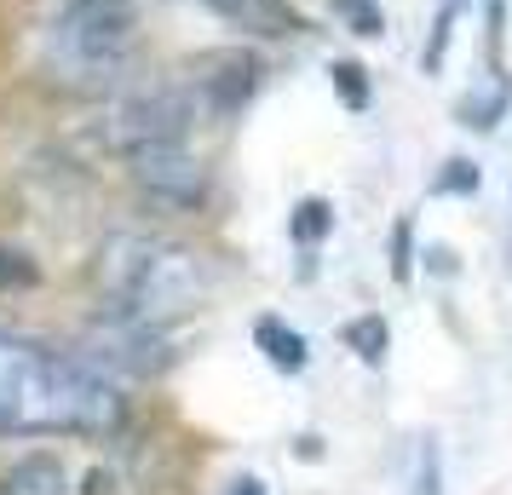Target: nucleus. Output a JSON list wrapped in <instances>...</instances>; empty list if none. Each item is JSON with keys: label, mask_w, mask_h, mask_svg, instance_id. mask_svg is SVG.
I'll return each mask as SVG.
<instances>
[{"label": "nucleus", "mask_w": 512, "mask_h": 495, "mask_svg": "<svg viewBox=\"0 0 512 495\" xmlns=\"http://www.w3.org/2000/svg\"><path fill=\"white\" fill-rule=\"evenodd\" d=\"M127 421L110 375L0 329V438H110Z\"/></svg>", "instance_id": "nucleus-1"}, {"label": "nucleus", "mask_w": 512, "mask_h": 495, "mask_svg": "<svg viewBox=\"0 0 512 495\" xmlns=\"http://www.w3.org/2000/svg\"><path fill=\"white\" fill-rule=\"evenodd\" d=\"M93 277L98 294H104V311H127V317H144V323H167L179 311L202 306V294L213 288L208 260L190 242H173L162 231L104 236Z\"/></svg>", "instance_id": "nucleus-2"}, {"label": "nucleus", "mask_w": 512, "mask_h": 495, "mask_svg": "<svg viewBox=\"0 0 512 495\" xmlns=\"http://www.w3.org/2000/svg\"><path fill=\"white\" fill-rule=\"evenodd\" d=\"M35 58L64 93H116L139 58V18L87 0H58V12L41 24Z\"/></svg>", "instance_id": "nucleus-3"}, {"label": "nucleus", "mask_w": 512, "mask_h": 495, "mask_svg": "<svg viewBox=\"0 0 512 495\" xmlns=\"http://www.w3.org/2000/svg\"><path fill=\"white\" fill-rule=\"evenodd\" d=\"M196 98H190L185 81H150V87H127L104 104L98 116V144L116 150V156H133L144 144H173L190 139L196 127Z\"/></svg>", "instance_id": "nucleus-4"}, {"label": "nucleus", "mask_w": 512, "mask_h": 495, "mask_svg": "<svg viewBox=\"0 0 512 495\" xmlns=\"http://www.w3.org/2000/svg\"><path fill=\"white\" fill-rule=\"evenodd\" d=\"M259 81H265V58L248 47H219L202 52L196 64L185 70V87L196 98V116L202 121H231L254 104Z\"/></svg>", "instance_id": "nucleus-5"}, {"label": "nucleus", "mask_w": 512, "mask_h": 495, "mask_svg": "<svg viewBox=\"0 0 512 495\" xmlns=\"http://www.w3.org/2000/svg\"><path fill=\"white\" fill-rule=\"evenodd\" d=\"M87 352H93V369H121V375H162L173 369V346H167L162 323H144V317H127V311H104L87 323Z\"/></svg>", "instance_id": "nucleus-6"}, {"label": "nucleus", "mask_w": 512, "mask_h": 495, "mask_svg": "<svg viewBox=\"0 0 512 495\" xmlns=\"http://www.w3.org/2000/svg\"><path fill=\"white\" fill-rule=\"evenodd\" d=\"M121 162L133 173V185H139L150 202H162V208H202V202H208V167H202V156H196L185 139L144 144L133 156H121Z\"/></svg>", "instance_id": "nucleus-7"}, {"label": "nucleus", "mask_w": 512, "mask_h": 495, "mask_svg": "<svg viewBox=\"0 0 512 495\" xmlns=\"http://www.w3.org/2000/svg\"><path fill=\"white\" fill-rule=\"evenodd\" d=\"M202 12H213V18H225V24L236 29H254V35H294L300 29V18H294V6H282V0H196Z\"/></svg>", "instance_id": "nucleus-8"}, {"label": "nucleus", "mask_w": 512, "mask_h": 495, "mask_svg": "<svg viewBox=\"0 0 512 495\" xmlns=\"http://www.w3.org/2000/svg\"><path fill=\"white\" fill-rule=\"evenodd\" d=\"M0 495H70V478H64V461L52 449H35L24 461L0 472Z\"/></svg>", "instance_id": "nucleus-9"}, {"label": "nucleus", "mask_w": 512, "mask_h": 495, "mask_svg": "<svg viewBox=\"0 0 512 495\" xmlns=\"http://www.w3.org/2000/svg\"><path fill=\"white\" fill-rule=\"evenodd\" d=\"M254 346L265 352V363L277 369V375H305V363H311V346H305V334L300 329H288L282 317H259L254 323Z\"/></svg>", "instance_id": "nucleus-10"}, {"label": "nucleus", "mask_w": 512, "mask_h": 495, "mask_svg": "<svg viewBox=\"0 0 512 495\" xmlns=\"http://www.w3.org/2000/svg\"><path fill=\"white\" fill-rule=\"evenodd\" d=\"M340 346H346L363 369H380L386 352H392V323H386L380 311H363V317H351L346 329H340Z\"/></svg>", "instance_id": "nucleus-11"}, {"label": "nucleus", "mask_w": 512, "mask_h": 495, "mask_svg": "<svg viewBox=\"0 0 512 495\" xmlns=\"http://www.w3.org/2000/svg\"><path fill=\"white\" fill-rule=\"evenodd\" d=\"M288 236L300 242L305 254L323 248L328 236H334V202H328V196H300L294 213H288Z\"/></svg>", "instance_id": "nucleus-12"}, {"label": "nucleus", "mask_w": 512, "mask_h": 495, "mask_svg": "<svg viewBox=\"0 0 512 495\" xmlns=\"http://www.w3.org/2000/svg\"><path fill=\"white\" fill-rule=\"evenodd\" d=\"M507 104H512V87H507V81H495L489 93H466L461 104H455V121L472 127V133H489L495 121L507 116Z\"/></svg>", "instance_id": "nucleus-13"}, {"label": "nucleus", "mask_w": 512, "mask_h": 495, "mask_svg": "<svg viewBox=\"0 0 512 495\" xmlns=\"http://www.w3.org/2000/svg\"><path fill=\"white\" fill-rule=\"evenodd\" d=\"M328 81H334V93H340V104H346V110H357V116L369 110L374 87H369V70H363L357 58H334V64H328Z\"/></svg>", "instance_id": "nucleus-14"}, {"label": "nucleus", "mask_w": 512, "mask_h": 495, "mask_svg": "<svg viewBox=\"0 0 512 495\" xmlns=\"http://www.w3.org/2000/svg\"><path fill=\"white\" fill-rule=\"evenodd\" d=\"M386 260H392V283H409V277H415V219H409V213H397L392 219Z\"/></svg>", "instance_id": "nucleus-15"}, {"label": "nucleus", "mask_w": 512, "mask_h": 495, "mask_svg": "<svg viewBox=\"0 0 512 495\" xmlns=\"http://www.w3.org/2000/svg\"><path fill=\"white\" fill-rule=\"evenodd\" d=\"M334 18H340L351 35H363V41H380V35H386V12H380V0H334Z\"/></svg>", "instance_id": "nucleus-16"}, {"label": "nucleus", "mask_w": 512, "mask_h": 495, "mask_svg": "<svg viewBox=\"0 0 512 495\" xmlns=\"http://www.w3.org/2000/svg\"><path fill=\"white\" fill-rule=\"evenodd\" d=\"M41 283V265L29 260L24 248H0V294H24Z\"/></svg>", "instance_id": "nucleus-17"}, {"label": "nucleus", "mask_w": 512, "mask_h": 495, "mask_svg": "<svg viewBox=\"0 0 512 495\" xmlns=\"http://www.w3.org/2000/svg\"><path fill=\"white\" fill-rule=\"evenodd\" d=\"M478 185H484V173H478V162H466V156H449V162H443V173L432 179V190H438V196H472Z\"/></svg>", "instance_id": "nucleus-18"}, {"label": "nucleus", "mask_w": 512, "mask_h": 495, "mask_svg": "<svg viewBox=\"0 0 512 495\" xmlns=\"http://www.w3.org/2000/svg\"><path fill=\"white\" fill-rule=\"evenodd\" d=\"M409 495H443V455H438L432 438H426L420 455H415V484H409Z\"/></svg>", "instance_id": "nucleus-19"}, {"label": "nucleus", "mask_w": 512, "mask_h": 495, "mask_svg": "<svg viewBox=\"0 0 512 495\" xmlns=\"http://www.w3.org/2000/svg\"><path fill=\"white\" fill-rule=\"evenodd\" d=\"M449 35H455V6H443V12H438V29H432V47L420 52V64H426V70H443V52H449Z\"/></svg>", "instance_id": "nucleus-20"}, {"label": "nucleus", "mask_w": 512, "mask_h": 495, "mask_svg": "<svg viewBox=\"0 0 512 495\" xmlns=\"http://www.w3.org/2000/svg\"><path fill=\"white\" fill-rule=\"evenodd\" d=\"M415 260H426V271H432V277H455V271H461V265H455V248H443V242H426Z\"/></svg>", "instance_id": "nucleus-21"}, {"label": "nucleus", "mask_w": 512, "mask_h": 495, "mask_svg": "<svg viewBox=\"0 0 512 495\" xmlns=\"http://www.w3.org/2000/svg\"><path fill=\"white\" fill-rule=\"evenodd\" d=\"M81 495H116V478H110L104 467H93V472H87V490H81Z\"/></svg>", "instance_id": "nucleus-22"}, {"label": "nucleus", "mask_w": 512, "mask_h": 495, "mask_svg": "<svg viewBox=\"0 0 512 495\" xmlns=\"http://www.w3.org/2000/svg\"><path fill=\"white\" fill-rule=\"evenodd\" d=\"M225 495H271V490H265L259 478H248V472H242V478H231V484H225Z\"/></svg>", "instance_id": "nucleus-23"}, {"label": "nucleus", "mask_w": 512, "mask_h": 495, "mask_svg": "<svg viewBox=\"0 0 512 495\" xmlns=\"http://www.w3.org/2000/svg\"><path fill=\"white\" fill-rule=\"evenodd\" d=\"M294 455H300V461H323V438H317V432H305L300 444H294Z\"/></svg>", "instance_id": "nucleus-24"}, {"label": "nucleus", "mask_w": 512, "mask_h": 495, "mask_svg": "<svg viewBox=\"0 0 512 495\" xmlns=\"http://www.w3.org/2000/svg\"><path fill=\"white\" fill-rule=\"evenodd\" d=\"M87 6H110V12H133L139 0H87Z\"/></svg>", "instance_id": "nucleus-25"}]
</instances>
